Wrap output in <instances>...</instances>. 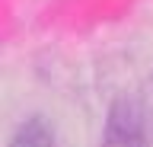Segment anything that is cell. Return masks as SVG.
I'll use <instances>...</instances> for the list:
<instances>
[{"label":"cell","instance_id":"obj_1","mask_svg":"<svg viewBox=\"0 0 153 147\" xmlns=\"http://www.w3.org/2000/svg\"><path fill=\"white\" fill-rule=\"evenodd\" d=\"M10 147H57L51 118L48 115H29L26 122H19L16 131H13Z\"/></svg>","mask_w":153,"mask_h":147},{"label":"cell","instance_id":"obj_3","mask_svg":"<svg viewBox=\"0 0 153 147\" xmlns=\"http://www.w3.org/2000/svg\"><path fill=\"white\" fill-rule=\"evenodd\" d=\"M102 147H147L143 134H105Z\"/></svg>","mask_w":153,"mask_h":147},{"label":"cell","instance_id":"obj_2","mask_svg":"<svg viewBox=\"0 0 153 147\" xmlns=\"http://www.w3.org/2000/svg\"><path fill=\"white\" fill-rule=\"evenodd\" d=\"M140 106H143V137H147V147H153V74L140 90Z\"/></svg>","mask_w":153,"mask_h":147}]
</instances>
